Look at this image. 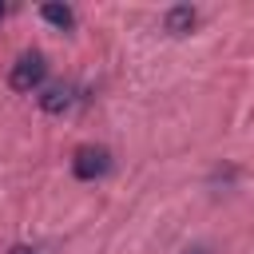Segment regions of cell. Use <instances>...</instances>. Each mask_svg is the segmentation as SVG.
I'll list each match as a JSON object with an SVG mask.
<instances>
[{
	"label": "cell",
	"mask_w": 254,
	"mask_h": 254,
	"mask_svg": "<svg viewBox=\"0 0 254 254\" xmlns=\"http://www.w3.org/2000/svg\"><path fill=\"white\" fill-rule=\"evenodd\" d=\"M107 171H111V155H107V147L87 143V147H79V151L71 155V175H75L79 183H95V179H103Z\"/></svg>",
	"instance_id": "1"
},
{
	"label": "cell",
	"mask_w": 254,
	"mask_h": 254,
	"mask_svg": "<svg viewBox=\"0 0 254 254\" xmlns=\"http://www.w3.org/2000/svg\"><path fill=\"white\" fill-rule=\"evenodd\" d=\"M44 75H48L44 56H40V52H24V56L12 64V71H8V87H12V91H32V87L44 83Z\"/></svg>",
	"instance_id": "2"
},
{
	"label": "cell",
	"mask_w": 254,
	"mask_h": 254,
	"mask_svg": "<svg viewBox=\"0 0 254 254\" xmlns=\"http://www.w3.org/2000/svg\"><path fill=\"white\" fill-rule=\"evenodd\" d=\"M194 20H198V12H194L190 4H175V8H167L163 28H167L171 36H183V32H190V28H194Z\"/></svg>",
	"instance_id": "3"
},
{
	"label": "cell",
	"mask_w": 254,
	"mask_h": 254,
	"mask_svg": "<svg viewBox=\"0 0 254 254\" xmlns=\"http://www.w3.org/2000/svg\"><path fill=\"white\" fill-rule=\"evenodd\" d=\"M71 99H75V91H71L67 83H56V87H48V91L40 95V107H44L48 115H64V111L71 107Z\"/></svg>",
	"instance_id": "4"
},
{
	"label": "cell",
	"mask_w": 254,
	"mask_h": 254,
	"mask_svg": "<svg viewBox=\"0 0 254 254\" xmlns=\"http://www.w3.org/2000/svg\"><path fill=\"white\" fill-rule=\"evenodd\" d=\"M40 16H44L52 28H60V32H67V28L75 24V12H71L67 4H44V8H40Z\"/></svg>",
	"instance_id": "5"
},
{
	"label": "cell",
	"mask_w": 254,
	"mask_h": 254,
	"mask_svg": "<svg viewBox=\"0 0 254 254\" xmlns=\"http://www.w3.org/2000/svg\"><path fill=\"white\" fill-rule=\"evenodd\" d=\"M8 254H36V250H32V246H12Z\"/></svg>",
	"instance_id": "6"
},
{
	"label": "cell",
	"mask_w": 254,
	"mask_h": 254,
	"mask_svg": "<svg viewBox=\"0 0 254 254\" xmlns=\"http://www.w3.org/2000/svg\"><path fill=\"white\" fill-rule=\"evenodd\" d=\"M4 12H8V8H4V4H0V20H4Z\"/></svg>",
	"instance_id": "7"
}]
</instances>
